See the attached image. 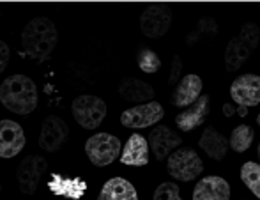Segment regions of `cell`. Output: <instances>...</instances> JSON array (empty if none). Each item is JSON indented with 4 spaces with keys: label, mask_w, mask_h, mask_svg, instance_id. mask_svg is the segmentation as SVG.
Wrapping results in <instances>:
<instances>
[{
    "label": "cell",
    "mask_w": 260,
    "mask_h": 200,
    "mask_svg": "<svg viewBox=\"0 0 260 200\" xmlns=\"http://www.w3.org/2000/svg\"><path fill=\"white\" fill-rule=\"evenodd\" d=\"M258 158H260V144H258Z\"/></svg>",
    "instance_id": "cell-31"
},
{
    "label": "cell",
    "mask_w": 260,
    "mask_h": 200,
    "mask_svg": "<svg viewBox=\"0 0 260 200\" xmlns=\"http://www.w3.org/2000/svg\"><path fill=\"white\" fill-rule=\"evenodd\" d=\"M172 20H174V14L167 4H152V6L145 7L142 13L140 30L144 32L145 38H163L170 28Z\"/></svg>",
    "instance_id": "cell-7"
},
{
    "label": "cell",
    "mask_w": 260,
    "mask_h": 200,
    "mask_svg": "<svg viewBox=\"0 0 260 200\" xmlns=\"http://www.w3.org/2000/svg\"><path fill=\"white\" fill-rule=\"evenodd\" d=\"M149 142L140 133H133L127 138L120 154V163L129 166H145L149 163Z\"/></svg>",
    "instance_id": "cell-17"
},
{
    "label": "cell",
    "mask_w": 260,
    "mask_h": 200,
    "mask_svg": "<svg viewBox=\"0 0 260 200\" xmlns=\"http://www.w3.org/2000/svg\"><path fill=\"white\" fill-rule=\"evenodd\" d=\"M260 41V28L255 23H246L243 25L241 32L237 36H234L229 41L225 50V69L229 73L237 71L248 59L251 57V53L255 52V48L258 46Z\"/></svg>",
    "instance_id": "cell-3"
},
{
    "label": "cell",
    "mask_w": 260,
    "mask_h": 200,
    "mask_svg": "<svg viewBox=\"0 0 260 200\" xmlns=\"http://www.w3.org/2000/svg\"><path fill=\"white\" fill-rule=\"evenodd\" d=\"M119 94L122 99L129 101V103H151L154 97V89L149 83L142 82L138 78H126L120 82L119 85Z\"/></svg>",
    "instance_id": "cell-19"
},
{
    "label": "cell",
    "mask_w": 260,
    "mask_h": 200,
    "mask_svg": "<svg viewBox=\"0 0 260 200\" xmlns=\"http://www.w3.org/2000/svg\"><path fill=\"white\" fill-rule=\"evenodd\" d=\"M253 138H255V133L250 126H246V124L237 126L232 131V135H230V149L236 152L248 151L251 142H253Z\"/></svg>",
    "instance_id": "cell-24"
},
{
    "label": "cell",
    "mask_w": 260,
    "mask_h": 200,
    "mask_svg": "<svg viewBox=\"0 0 260 200\" xmlns=\"http://www.w3.org/2000/svg\"><path fill=\"white\" fill-rule=\"evenodd\" d=\"M152 200H182L179 186L175 183H161L154 190Z\"/></svg>",
    "instance_id": "cell-26"
},
{
    "label": "cell",
    "mask_w": 260,
    "mask_h": 200,
    "mask_svg": "<svg viewBox=\"0 0 260 200\" xmlns=\"http://www.w3.org/2000/svg\"><path fill=\"white\" fill-rule=\"evenodd\" d=\"M223 114H225V117H232V115H241V117H246L248 115V108L246 107H234V105L230 103H225L223 105Z\"/></svg>",
    "instance_id": "cell-28"
},
{
    "label": "cell",
    "mask_w": 260,
    "mask_h": 200,
    "mask_svg": "<svg viewBox=\"0 0 260 200\" xmlns=\"http://www.w3.org/2000/svg\"><path fill=\"white\" fill-rule=\"evenodd\" d=\"M71 114L75 121L85 129H96L103 124L106 117V103L101 97L83 94L71 105Z\"/></svg>",
    "instance_id": "cell-5"
},
{
    "label": "cell",
    "mask_w": 260,
    "mask_h": 200,
    "mask_svg": "<svg viewBox=\"0 0 260 200\" xmlns=\"http://www.w3.org/2000/svg\"><path fill=\"white\" fill-rule=\"evenodd\" d=\"M58 43L57 27L50 18L38 16L32 18L25 25L21 32V48L23 53L30 59L43 62L53 53L55 46Z\"/></svg>",
    "instance_id": "cell-1"
},
{
    "label": "cell",
    "mask_w": 260,
    "mask_h": 200,
    "mask_svg": "<svg viewBox=\"0 0 260 200\" xmlns=\"http://www.w3.org/2000/svg\"><path fill=\"white\" fill-rule=\"evenodd\" d=\"M193 200H230V184L218 176L202 177L193 190Z\"/></svg>",
    "instance_id": "cell-15"
},
{
    "label": "cell",
    "mask_w": 260,
    "mask_h": 200,
    "mask_svg": "<svg viewBox=\"0 0 260 200\" xmlns=\"http://www.w3.org/2000/svg\"><path fill=\"white\" fill-rule=\"evenodd\" d=\"M167 172L175 181L189 183V181H195L199 176H202L204 163L195 149L182 147L172 152L170 158L167 159Z\"/></svg>",
    "instance_id": "cell-4"
},
{
    "label": "cell",
    "mask_w": 260,
    "mask_h": 200,
    "mask_svg": "<svg viewBox=\"0 0 260 200\" xmlns=\"http://www.w3.org/2000/svg\"><path fill=\"white\" fill-rule=\"evenodd\" d=\"M241 181L250 188V191L260 200V165L255 161H246L241 166Z\"/></svg>",
    "instance_id": "cell-23"
},
{
    "label": "cell",
    "mask_w": 260,
    "mask_h": 200,
    "mask_svg": "<svg viewBox=\"0 0 260 200\" xmlns=\"http://www.w3.org/2000/svg\"><path fill=\"white\" fill-rule=\"evenodd\" d=\"M163 117H165L163 107L159 103H156V101H151V103L137 105V107L124 110L122 115H120V122H122L124 128L142 129L157 124Z\"/></svg>",
    "instance_id": "cell-9"
},
{
    "label": "cell",
    "mask_w": 260,
    "mask_h": 200,
    "mask_svg": "<svg viewBox=\"0 0 260 200\" xmlns=\"http://www.w3.org/2000/svg\"><path fill=\"white\" fill-rule=\"evenodd\" d=\"M39 94L34 80L25 75H11L0 85V103L18 115H28L38 108Z\"/></svg>",
    "instance_id": "cell-2"
},
{
    "label": "cell",
    "mask_w": 260,
    "mask_h": 200,
    "mask_svg": "<svg viewBox=\"0 0 260 200\" xmlns=\"http://www.w3.org/2000/svg\"><path fill=\"white\" fill-rule=\"evenodd\" d=\"M120 140L115 135L96 133L85 142V154L90 163L96 166L112 165L122 152H120Z\"/></svg>",
    "instance_id": "cell-6"
},
{
    "label": "cell",
    "mask_w": 260,
    "mask_h": 200,
    "mask_svg": "<svg viewBox=\"0 0 260 200\" xmlns=\"http://www.w3.org/2000/svg\"><path fill=\"white\" fill-rule=\"evenodd\" d=\"M257 124H258V126H260V114H258V115H257Z\"/></svg>",
    "instance_id": "cell-30"
},
{
    "label": "cell",
    "mask_w": 260,
    "mask_h": 200,
    "mask_svg": "<svg viewBox=\"0 0 260 200\" xmlns=\"http://www.w3.org/2000/svg\"><path fill=\"white\" fill-rule=\"evenodd\" d=\"M9 60H11V50H9V46H7L4 41H0V75H2V73L6 71L7 64H9Z\"/></svg>",
    "instance_id": "cell-29"
},
{
    "label": "cell",
    "mask_w": 260,
    "mask_h": 200,
    "mask_svg": "<svg viewBox=\"0 0 260 200\" xmlns=\"http://www.w3.org/2000/svg\"><path fill=\"white\" fill-rule=\"evenodd\" d=\"M48 163L41 156H27L23 161L18 165L16 179L20 191L25 195H34L41 183V177L46 174Z\"/></svg>",
    "instance_id": "cell-8"
},
{
    "label": "cell",
    "mask_w": 260,
    "mask_h": 200,
    "mask_svg": "<svg viewBox=\"0 0 260 200\" xmlns=\"http://www.w3.org/2000/svg\"><path fill=\"white\" fill-rule=\"evenodd\" d=\"M25 131L18 122L11 119L0 121V158L11 159L25 147Z\"/></svg>",
    "instance_id": "cell-12"
},
{
    "label": "cell",
    "mask_w": 260,
    "mask_h": 200,
    "mask_svg": "<svg viewBox=\"0 0 260 200\" xmlns=\"http://www.w3.org/2000/svg\"><path fill=\"white\" fill-rule=\"evenodd\" d=\"M209 110H211V105H209V96L202 94L199 101L195 105H191L189 108H186L184 112L175 117V124L181 131H193L195 128L202 126L206 122Z\"/></svg>",
    "instance_id": "cell-16"
},
{
    "label": "cell",
    "mask_w": 260,
    "mask_h": 200,
    "mask_svg": "<svg viewBox=\"0 0 260 200\" xmlns=\"http://www.w3.org/2000/svg\"><path fill=\"white\" fill-rule=\"evenodd\" d=\"M199 145L209 158L216 159V161H221V159H225L226 152H229L230 140H226V138L219 131H216L214 128H207L206 131L202 133V137H200Z\"/></svg>",
    "instance_id": "cell-20"
},
{
    "label": "cell",
    "mask_w": 260,
    "mask_h": 200,
    "mask_svg": "<svg viewBox=\"0 0 260 200\" xmlns=\"http://www.w3.org/2000/svg\"><path fill=\"white\" fill-rule=\"evenodd\" d=\"M137 60H138V68L144 73H147V75H154V73H157V69L161 68V60L157 57V53L149 48H142L138 52Z\"/></svg>",
    "instance_id": "cell-25"
},
{
    "label": "cell",
    "mask_w": 260,
    "mask_h": 200,
    "mask_svg": "<svg viewBox=\"0 0 260 200\" xmlns=\"http://www.w3.org/2000/svg\"><path fill=\"white\" fill-rule=\"evenodd\" d=\"M48 188L53 195L69 200H80L87 190V183L80 177H64L60 174H52Z\"/></svg>",
    "instance_id": "cell-18"
},
{
    "label": "cell",
    "mask_w": 260,
    "mask_h": 200,
    "mask_svg": "<svg viewBox=\"0 0 260 200\" xmlns=\"http://www.w3.org/2000/svg\"><path fill=\"white\" fill-rule=\"evenodd\" d=\"M149 147H151L152 154L156 156V159H168L170 154L174 152L175 147L182 144V138L179 137L175 131H172L168 126H156L152 128V131L149 133Z\"/></svg>",
    "instance_id": "cell-13"
},
{
    "label": "cell",
    "mask_w": 260,
    "mask_h": 200,
    "mask_svg": "<svg viewBox=\"0 0 260 200\" xmlns=\"http://www.w3.org/2000/svg\"><path fill=\"white\" fill-rule=\"evenodd\" d=\"M181 71H182V60L179 55H174V59H172V71H170V78H168V85H172V83H175L179 80V76H181Z\"/></svg>",
    "instance_id": "cell-27"
},
{
    "label": "cell",
    "mask_w": 260,
    "mask_h": 200,
    "mask_svg": "<svg viewBox=\"0 0 260 200\" xmlns=\"http://www.w3.org/2000/svg\"><path fill=\"white\" fill-rule=\"evenodd\" d=\"M69 137V128L66 121L57 115H50L43 121L39 133V147L46 152H57L66 144Z\"/></svg>",
    "instance_id": "cell-11"
},
{
    "label": "cell",
    "mask_w": 260,
    "mask_h": 200,
    "mask_svg": "<svg viewBox=\"0 0 260 200\" xmlns=\"http://www.w3.org/2000/svg\"><path fill=\"white\" fill-rule=\"evenodd\" d=\"M204 82L199 75H184L174 92V105L179 108H189L202 97Z\"/></svg>",
    "instance_id": "cell-14"
},
{
    "label": "cell",
    "mask_w": 260,
    "mask_h": 200,
    "mask_svg": "<svg viewBox=\"0 0 260 200\" xmlns=\"http://www.w3.org/2000/svg\"><path fill=\"white\" fill-rule=\"evenodd\" d=\"M98 200H138V193L127 179L112 177L103 184Z\"/></svg>",
    "instance_id": "cell-21"
},
{
    "label": "cell",
    "mask_w": 260,
    "mask_h": 200,
    "mask_svg": "<svg viewBox=\"0 0 260 200\" xmlns=\"http://www.w3.org/2000/svg\"><path fill=\"white\" fill-rule=\"evenodd\" d=\"M216 34H218V23L212 18H202L197 23V27L189 32L186 41H188V45H197V43L204 41V39L214 38Z\"/></svg>",
    "instance_id": "cell-22"
},
{
    "label": "cell",
    "mask_w": 260,
    "mask_h": 200,
    "mask_svg": "<svg viewBox=\"0 0 260 200\" xmlns=\"http://www.w3.org/2000/svg\"><path fill=\"white\" fill-rule=\"evenodd\" d=\"M230 96L239 107H257L260 103V76L253 73L237 76L230 85Z\"/></svg>",
    "instance_id": "cell-10"
}]
</instances>
